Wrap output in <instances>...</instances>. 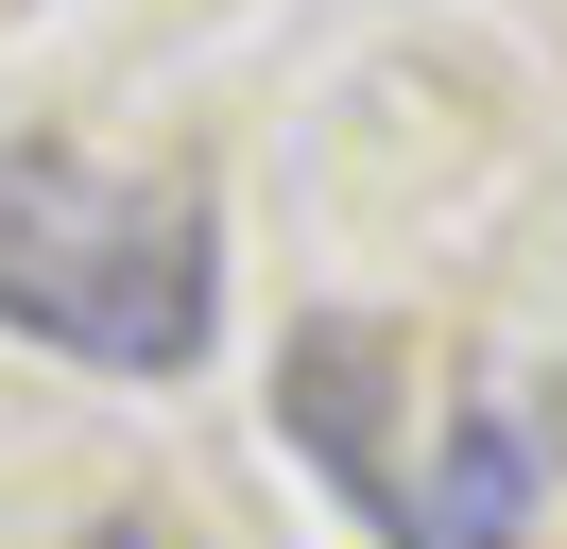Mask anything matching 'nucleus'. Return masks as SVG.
Instances as JSON below:
<instances>
[{
  "label": "nucleus",
  "instance_id": "f257e3e1",
  "mask_svg": "<svg viewBox=\"0 0 567 549\" xmlns=\"http://www.w3.org/2000/svg\"><path fill=\"white\" fill-rule=\"evenodd\" d=\"M0 327L70 343L104 377H189L224 327L207 189H121L52 137H0Z\"/></svg>",
  "mask_w": 567,
  "mask_h": 549
},
{
  "label": "nucleus",
  "instance_id": "f03ea898",
  "mask_svg": "<svg viewBox=\"0 0 567 549\" xmlns=\"http://www.w3.org/2000/svg\"><path fill=\"white\" fill-rule=\"evenodd\" d=\"M395 549H533V429L516 412H447V464H430V498L395 515Z\"/></svg>",
  "mask_w": 567,
  "mask_h": 549
}]
</instances>
